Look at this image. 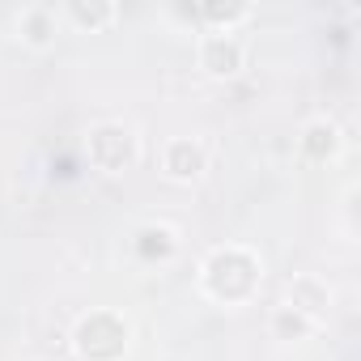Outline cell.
Masks as SVG:
<instances>
[{
  "instance_id": "6da1fadb",
  "label": "cell",
  "mask_w": 361,
  "mask_h": 361,
  "mask_svg": "<svg viewBox=\"0 0 361 361\" xmlns=\"http://www.w3.org/2000/svg\"><path fill=\"white\" fill-rule=\"evenodd\" d=\"M204 68L209 73H217V77H230V73H238L243 68V47L226 35H209L204 39Z\"/></svg>"
},
{
  "instance_id": "7a4b0ae2",
  "label": "cell",
  "mask_w": 361,
  "mask_h": 361,
  "mask_svg": "<svg viewBox=\"0 0 361 361\" xmlns=\"http://www.w3.org/2000/svg\"><path fill=\"white\" fill-rule=\"evenodd\" d=\"M166 170H170L174 178H196V174L204 170V149L192 145V140H174L170 153H166Z\"/></svg>"
},
{
  "instance_id": "3957f363",
  "label": "cell",
  "mask_w": 361,
  "mask_h": 361,
  "mask_svg": "<svg viewBox=\"0 0 361 361\" xmlns=\"http://www.w3.org/2000/svg\"><path fill=\"white\" fill-rule=\"evenodd\" d=\"M306 327H310V323H306L298 310H289V306L276 314V331H285V336H293V340H298V336H306Z\"/></svg>"
},
{
  "instance_id": "277c9868",
  "label": "cell",
  "mask_w": 361,
  "mask_h": 361,
  "mask_svg": "<svg viewBox=\"0 0 361 361\" xmlns=\"http://www.w3.org/2000/svg\"><path fill=\"white\" fill-rule=\"evenodd\" d=\"M73 18H77V22H106V18H111V9H94V13H90V9H81V5H77V9H73Z\"/></svg>"
}]
</instances>
